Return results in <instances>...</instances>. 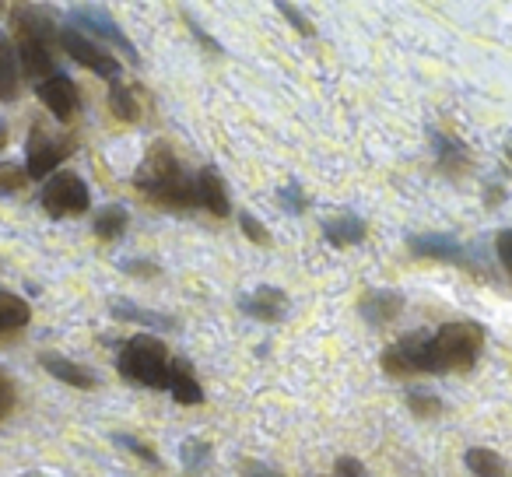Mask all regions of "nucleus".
Masks as SVG:
<instances>
[{
	"label": "nucleus",
	"instance_id": "1",
	"mask_svg": "<svg viewBox=\"0 0 512 477\" xmlns=\"http://www.w3.org/2000/svg\"><path fill=\"white\" fill-rule=\"evenodd\" d=\"M484 348L481 323H442L435 334H407L383 351V369L390 376H446V372L474 369Z\"/></svg>",
	"mask_w": 512,
	"mask_h": 477
},
{
	"label": "nucleus",
	"instance_id": "2",
	"mask_svg": "<svg viewBox=\"0 0 512 477\" xmlns=\"http://www.w3.org/2000/svg\"><path fill=\"white\" fill-rule=\"evenodd\" d=\"M134 186L162 207H179V211L183 207H197V200H193V176H186L183 165L172 155V148L162 141L151 144L148 158L134 172Z\"/></svg>",
	"mask_w": 512,
	"mask_h": 477
},
{
	"label": "nucleus",
	"instance_id": "3",
	"mask_svg": "<svg viewBox=\"0 0 512 477\" xmlns=\"http://www.w3.org/2000/svg\"><path fill=\"white\" fill-rule=\"evenodd\" d=\"M172 365H176V358L169 355V348H165L158 337H148V334L130 337L120 348V358H116V369H120L123 379H130V383H137V386H151V390L169 386Z\"/></svg>",
	"mask_w": 512,
	"mask_h": 477
},
{
	"label": "nucleus",
	"instance_id": "4",
	"mask_svg": "<svg viewBox=\"0 0 512 477\" xmlns=\"http://www.w3.org/2000/svg\"><path fill=\"white\" fill-rule=\"evenodd\" d=\"M411 243L414 257H428V260H439V264H456L463 271L477 274V278H488V257H484L481 246L474 243H460L453 235H411L407 239Z\"/></svg>",
	"mask_w": 512,
	"mask_h": 477
},
{
	"label": "nucleus",
	"instance_id": "5",
	"mask_svg": "<svg viewBox=\"0 0 512 477\" xmlns=\"http://www.w3.org/2000/svg\"><path fill=\"white\" fill-rule=\"evenodd\" d=\"M71 151H74L71 137L57 141V137H50V130H46L43 123H32L29 141H25V176H32V179L53 176V169H57Z\"/></svg>",
	"mask_w": 512,
	"mask_h": 477
},
{
	"label": "nucleus",
	"instance_id": "6",
	"mask_svg": "<svg viewBox=\"0 0 512 477\" xmlns=\"http://www.w3.org/2000/svg\"><path fill=\"white\" fill-rule=\"evenodd\" d=\"M39 204H43L46 214H53V218H64V214H85L88 204H92V193H88V186L81 176H74V172H57V176L46 179Z\"/></svg>",
	"mask_w": 512,
	"mask_h": 477
},
{
	"label": "nucleus",
	"instance_id": "7",
	"mask_svg": "<svg viewBox=\"0 0 512 477\" xmlns=\"http://www.w3.org/2000/svg\"><path fill=\"white\" fill-rule=\"evenodd\" d=\"M60 43H64V50L71 53L81 67H88V71H95L99 78H106V81H120V60H116L113 53L99 50V43H95V39H88L85 32H78V29H71V25H67V29L60 32Z\"/></svg>",
	"mask_w": 512,
	"mask_h": 477
},
{
	"label": "nucleus",
	"instance_id": "8",
	"mask_svg": "<svg viewBox=\"0 0 512 477\" xmlns=\"http://www.w3.org/2000/svg\"><path fill=\"white\" fill-rule=\"evenodd\" d=\"M71 18H74V25H81V29L88 32V39H92V36L106 39V43H113L116 50H123V57H127L130 64H137L134 43L123 36V29L106 15V11H99V8H71Z\"/></svg>",
	"mask_w": 512,
	"mask_h": 477
},
{
	"label": "nucleus",
	"instance_id": "9",
	"mask_svg": "<svg viewBox=\"0 0 512 477\" xmlns=\"http://www.w3.org/2000/svg\"><path fill=\"white\" fill-rule=\"evenodd\" d=\"M239 309L260 323H278V320H285V313H288V295L274 285H260L256 292L242 295Z\"/></svg>",
	"mask_w": 512,
	"mask_h": 477
},
{
	"label": "nucleus",
	"instance_id": "10",
	"mask_svg": "<svg viewBox=\"0 0 512 477\" xmlns=\"http://www.w3.org/2000/svg\"><path fill=\"white\" fill-rule=\"evenodd\" d=\"M39 99L46 102V109H50L60 123L74 120V116H78V106H81L78 88H74V81L64 78V74H53L50 81H43V85H39Z\"/></svg>",
	"mask_w": 512,
	"mask_h": 477
},
{
	"label": "nucleus",
	"instance_id": "11",
	"mask_svg": "<svg viewBox=\"0 0 512 477\" xmlns=\"http://www.w3.org/2000/svg\"><path fill=\"white\" fill-rule=\"evenodd\" d=\"M358 313H362L372 327H386V323H393L404 313V295L390 292V288H372V292H365L362 302H358Z\"/></svg>",
	"mask_w": 512,
	"mask_h": 477
},
{
	"label": "nucleus",
	"instance_id": "12",
	"mask_svg": "<svg viewBox=\"0 0 512 477\" xmlns=\"http://www.w3.org/2000/svg\"><path fill=\"white\" fill-rule=\"evenodd\" d=\"M193 200H197V207H207V211L218 214V218L228 214V190L214 169H200L197 176H193Z\"/></svg>",
	"mask_w": 512,
	"mask_h": 477
},
{
	"label": "nucleus",
	"instance_id": "13",
	"mask_svg": "<svg viewBox=\"0 0 512 477\" xmlns=\"http://www.w3.org/2000/svg\"><path fill=\"white\" fill-rule=\"evenodd\" d=\"M39 362H43V369L50 372L53 379H60V383L78 386V390H92V386H95V372L85 369V365H78V362H71V358L46 351V355L39 358Z\"/></svg>",
	"mask_w": 512,
	"mask_h": 477
},
{
	"label": "nucleus",
	"instance_id": "14",
	"mask_svg": "<svg viewBox=\"0 0 512 477\" xmlns=\"http://www.w3.org/2000/svg\"><path fill=\"white\" fill-rule=\"evenodd\" d=\"M369 225H365L358 214H334V218H323V235H327L330 246H355L365 239Z\"/></svg>",
	"mask_w": 512,
	"mask_h": 477
},
{
	"label": "nucleus",
	"instance_id": "15",
	"mask_svg": "<svg viewBox=\"0 0 512 477\" xmlns=\"http://www.w3.org/2000/svg\"><path fill=\"white\" fill-rule=\"evenodd\" d=\"M15 29L22 32V43H43L50 46L57 39L53 22L39 8H15Z\"/></svg>",
	"mask_w": 512,
	"mask_h": 477
},
{
	"label": "nucleus",
	"instance_id": "16",
	"mask_svg": "<svg viewBox=\"0 0 512 477\" xmlns=\"http://www.w3.org/2000/svg\"><path fill=\"white\" fill-rule=\"evenodd\" d=\"M18 64H22V71L29 74L32 81H50L53 74V53H50V46H43V43H22L18 46Z\"/></svg>",
	"mask_w": 512,
	"mask_h": 477
},
{
	"label": "nucleus",
	"instance_id": "17",
	"mask_svg": "<svg viewBox=\"0 0 512 477\" xmlns=\"http://www.w3.org/2000/svg\"><path fill=\"white\" fill-rule=\"evenodd\" d=\"M432 141H435V158H439L442 172H449V176H460V172L470 165V151L463 148V141L439 134V130H432Z\"/></svg>",
	"mask_w": 512,
	"mask_h": 477
},
{
	"label": "nucleus",
	"instance_id": "18",
	"mask_svg": "<svg viewBox=\"0 0 512 477\" xmlns=\"http://www.w3.org/2000/svg\"><path fill=\"white\" fill-rule=\"evenodd\" d=\"M109 313H113L116 320L141 323V327H155V330H172V327H176V320H172V316L141 309V306H134L130 299H113V302H109Z\"/></svg>",
	"mask_w": 512,
	"mask_h": 477
},
{
	"label": "nucleus",
	"instance_id": "19",
	"mask_svg": "<svg viewBox=\"0 0 512 477\" xmlns=\"http://www.w3.org/2000/svg\"><path fill=\"white\" fill-rule=\"evenodd\" d=\"M127 225H130V214L123 204H109L95 214V235H99L102 243H116V239L127 232Z\"/></svg>",
	"mask_w": 512,
	"mask_h": 477
},
{
	"label": "nucleus",
	"instance_id": "20",
	"mask_svg": "<svg viewBox=\"0 0 512 477\" xmlns=\"http://www.w3.org/2000/svg\"><path fill=\"white\" fill-rule=\"evenodd\" d=\"M32 309L22 295L15 292H0V334H11V330H22L29 323Z\"/></svg>",
	"mask_w": 512,
	"mask_h": 477
},
{
	"label": "nucleus",
	"instance_id": "21",
	"mask_svg": "<svg viewBox=\"0 0 512 477\" xmlns=\"http://www.w3.org/2000/svg\"><path fill=\"white\" fill-rule=\"evenodd\" d=\"M169 390H172V400H179V404H200V400H204V390H200V383L193 379V372L186 362L172 365Z\"/></svg>",
	"mask_w": 512,
	"mask_h": 477
},
{
	"label": "nucleus",
	"instance_id": "22",
	"mask_svg": "<svg viewBox=\"0 0 512 477\" xmlns=\"http://www.w3.org/2000/svg\"><path fill=\"white\" fill-rule=\"evenodd\" d=\"M463 463H467L474 477H505V460L495 453V449H481V446L467 449V453H463Z\"/></svg>",
	"mask_w": 512,
	"mask_h": 477
},
{
	"label": "nucleus",
	"instance_id": "23",
	"mask_svg": "<svg viewBox=\"0 0 512 477\" xmlns=\"http://www.w3.org/2000/svg\"><path fill=\"white\" fill-rule=\"evenodd\" d=\"M109 113L123 123H134L137 116H141V106H137L134 92H130L127 85H120V81H113V88H109Z\"/></svg>",
	"mask_w": 512,
	"mask_h": 477
},
{
	"label": "nucleus",
	"instance_id": "24",
	"mask_svg": "<svg viewBox=\"0 0 512 477\" xmlns=\"http://www.w3.org/2000/svg\"><path fill=\"white\" fill-rule=\"evenodd\" d=\"M18 95V57L8 43H0V99Z\"/></svg>",
	"mask_w": 512,
	"mask_h": 477
},
{
	"label": "nucleus",
	"instance_id": "25",
	"mask_svg": "<svg viewBox=\"0 0 512 477\" xmlns=\"http://www.w3.org/2000/svg\"><path fill=\"white\" fill-rule=\"evenodd\" d=\"M407 404H411V411L414 414H421V418H432V414H439L442 411V400L435 397L432 390H421V386H414V390H407Z\"/></svg>",
	"mask_w": 512,
	"mask_h": 477
},
{
	"label": "nucleus",
	"instance_id": "26",
	"mask_svg": "<svg viewBox=\"0 0 512 477\" xmlns=\"http://www.w3.org/2000/svg\"><path fill=\"white\" fill-rule=\"evenodd\" d=\"M207 456H211V446L200 439H186L183 446H179V460H183V467H190V470L204 467Z\"/></svg>",
	"mask_w": 512,
	"mask_h": 477
},
{
	"label": "nucleus",
	"instance_id": "27",
	"mask_svg": "<svg viewBox=\"0 0 512 477\" xmlns=\"http://www.w3.org/2000/svg\"><path fill=\"white\" fill-rule=\"evenodd\" d=\"M113 442L127 449V453H134L141 463H151V467H158V453L151 446H144V442H137L134 435H113Z\"/></svg>",
	"mask_w": 512,
	"mask_h": 477
},
{
	"label": "nucleus",
	"instance_id": "28",
	"mask_svg": "<svg viewBox=\"0 0 512 477\" xmlns=\"http://www.w3.org/2000/svg\"><path fill=\"white\" fill-rule=\"evenodd\" d=\"M25 169H15V165H0V193H18L25 186Z\"/></svg>",
	"mask_w": 512,
	"mask_h": 477
},
{
	"label": "nucleus",
	"instance_id": "29",
	"mask_svg": "<svg viewBox=\"0 0 512 477\" xmlns=\"http://www.w3.org/2000/svg\"><path fill=\"white\" fill-rule=\"evenodd\" d=\"M239 225H242V232H246V239H253V243H260V246H271V232H267L253 214H239Z\"/></svg>",
	"mask_w": 512,
	"mask_h": 477
},
{
	"label": "nucleus",
	"instance_id": "30",
	"mask_svg": "<svg viewBox=\"0 0 512 477\" xmlns=\"http://www.w3.org/2000/svg\"><path fill=\"white\" fill-rule=\"evenodd\" d=\"M495 253H498V264L505 267V274L512 278V228H502L495 235Z\"/></svg>",
	"mask_w": 512,
	"mask_h": 477
},
{
	"label": "nucleus",
	"instance_id": "31",
	"mask_svg": "<svg viewBox=\"0 0 512 477\" xmlns=\"http://www.w3.org/2000/svg\"><path fill=\"white\" fill-rule=\"evenodd\" d=\"M278 200H281V204H285L292 214H302V211H306V197H302V190H299L295 183L281 186V190H278Z\"/></svg>",
	"mask_w": 512,
	"mask_h": 477
},
{
	"label": "nucleus",
	"instance_id": "32",
	"mask_svg": "<svg viewBox=\"0 0 512 477\" xmlns=\"http://www.w3.org/2000/svg\"><path fill=\"white\" fill-rule=\"evenodd\" d=\"M15 411V383H11L8 372H0V421Z\"/></svg>",
	"mask_w": 512,
	"mask_h": 477
},
{
	"label": "nucleus",
	"instance_id": "33",
	"mask_svg": "<svg viewBox=\"0 0 512 477\" xmlns=\"http://www.w3.org/2000/svg\"><path fill=\"white\" fill-rule=\"evenodd\" d=\"M330 477H369L362 467V460H355V456H341V460L334 463V474Z\"/></svg>",
	"mask_w": 512,
	"mask_h": 477
},
{
	"label": "nucleus",
	"instance_id": "34",
	"mask_svg": "<svg viewBox=\"0 0 512 477\" xmlns=\"http://www.w3.org/2000/svg\"><path fill=\"white\" fill-rule=\"evenodd\" d=\"M278 11H281V15H285V18H288V22H292V25H295V29H299V32H302V36H313V25H309V22H306V18H302V11H299V8H295V4H278Z\"/></svg>",
	"mask_w": 512,
	"mask_h": 477
},
{
	"label": "nucleus",
	"instance_id": "35",
	"mask_svg": "<svg viewBox=\"0 0 512 477\" xmlns=\"http://www.w3.org/2000/svg\"><path fill=\"white\" fill-rule=\"evenodd\" d=\"M239 470H242L246 477H285L281 470L267 467V463H256V460H242V463H239Z\"/></svg>",
	"mask_w": 512,
	"mask_h": 477
},
{
	"label": "nucleus",
	"instance_id": "36",
	"mask_svg": "<svg viewBox=\"0 0 512 477\" xmlns=\"http://www.w3.org/2000/svg\"><path fill=\"white\" fill-rule=\"evenodd\" d=\"M123 271L127 274H148L151 278V274H155V264H148V260H144V264L141 260H123Z\"/></svg>",
	"mask_w": 512,
	"mask_h": 477
},
{
	"label": "nucleus",
	"instance_id": "37",
	"mask_svg": "<svg viewBox=\"0 0 512 477\" xmlns=\"http://www.w3.org/2000/svg\"><path fill=\"white\" fill-rule=\"evenodd\" d=\"M4 144H8V127L0 123V148H4Z\"/></svg>",
	"mask_w": 512,
	"mask_h": 477
}]
</instances>
